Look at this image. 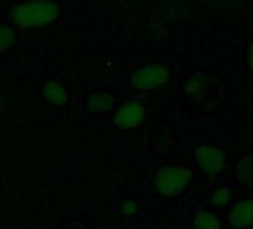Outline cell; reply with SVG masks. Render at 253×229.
Returning a JSON list of instances; mask_svg holds the SVG:
<instances>
[{
	"label": "cell",
	"mask_w": 253,
	"mask_h": 229,
	"mask_svg": "<svg viewBox=\"0 0 253 229\" xmlns=\"http://www.w3.org/2000/svg\"><path fill=\"white\" fill-rule=\"evenodd\" d=\"M247 61H249V66L253 69V42L249 48V54H247Z\"/></svg>",
	"instance_id": "13"
},
{
	"label": "cell",
	"mask_w": 253,
	"mask_h": 229,
	"mask_svg": "<svg viewBox=\"0 0 253 229\" xmlns=\"http://www.w3.org/2000/svg\"><path fill=\"white\" fill-rule=\"evenodd\" d=\"M229 199H231V192H229V189L220 188V189H217L216 192H213V195H211V198H210V202H211L214 207H223L225 204H228Z\"/></svg>",
	"instance_id": "12"
},
{
	"label": "cell",
	"mask_w": 253,
	"mask_h": 229,
	"mask_svg": "<svg viewBox=\"0 0 253 229\" xmlns=\"http://www.w3.org/2000/svg\"><path fill=\"white\" fill-rule=\"evenodd\" d=\"M195 159L203 173L214 177L225 167V153L211 145H200L195 149Z\"/></svg>",
	"instance_id": "4"
},
{
	"label": "cell",
	"mask_w": 253,
	"mask_h": 229,
	"mask_svg": "<svg viewBox=\"0 0 253 229\" xmlns=\"http://www.w3.org/2000/svg\"><path fill=\"white\" fill-rule=\"evenodd\" d=\"M43 97L55 104V106H64L69 100V95H67V91L64 89V86H61L58 82H48L43 85Z\"/></svg>",
	"instance_id": "8"
},
{
	"label": "cell",
	"mask_w": 253,
	"mask_h": 229,
	"mask_svg": "<svg viewBox=\"0 0 253 229\" xmlns=\"http://www.w3.org/2000/svg\"><path fill=\"white\" fill-rule=\"evenodd\" d=\"M115 98L109 92H95L88 97L86 109L92 113H104L109 112L115 106Z\"/></svg>",
	"instance_id": "7"
},
{
	"label": "cell",
	"mask_w": 253,
	"mask_h": 229,
	"mask_svg": "<svg viewBox=\"0 0 253 229\" xmlns=\"http://www.w3.org/2000/svg\"><path fill=\"white\" fill-rule=\"evenodd\" d=\"M191 171L182 167H166L158 171L155 186L163 196H176L189 185Z\"/></svg>",
	"instance_id": "2"
},
{
	"label": "cell",
	"mask_w": 253,
	"mask_h": 229,
	"mask_svg": "<svg viewBox=\"0 0 253 229\" xmlns=\"http://www.w3.org/2000/svg\"><path fill=\"white\" fill-rule=\"evenodd\" d=\"M237 180L253 191V153L246 156L237 167Z\"/></svg>",
	"instance_id": "9"
},
{
	"label": "cell",
	"mask_w": 253,
	"mask_h": 229,
	"mask_svg": "<svg viewBox=\"0 0 253 229\" xmlns=\"http://www.w3.org/2000/svg\"><path fill=\"white\" fill-rule=\"evenodd\" d=\"M170 77V72L161 66V64H149L142 69H139L133 77L131 83L134 88L148 91V89H155L161 85H164Z\"/></svg>",
	"instance_id": "3"
},
{
	"label": "cell",
	"mask_w": 253,
	"mask_h": 229,
	"mask_svg": "<svg viewBox=\"0 0 253 229\" xmlns=\"http://www.w3.org/2000/svg\"><path fill=\"white\" fill-rule=\"evenodd\" d=\"M15 42V32L8 26H0V52L6 51Z\"/></svg>",
	"instance_id": "11"
},
{
	"label": "cell",
	"mask_w": 253,
	"mask_h": 229,
	"mask_svg": "<svg viewBox=\"0 0 253 229\" xmlns=\"http://www.w3.org/2000/svg\"><path fill=\"white\" fill-rule=\"evenodd\" d=\"M194 229H220V222L213 213L200 211L194 217Z\"/></svg>",
	"instance_id": "10"
},
{
	"label": "cell",
	"mask_w": 253,
	"mask_h": 229,
	"mask_svg": "<svg viewBox=\"0 0 253 229\" xmlns=\"http://www.w3.org/2000/svg\"><path fill=\"white\" fill-rule=\"evenodd\" d=\"M57 15V3L49 0H32L12 9L11 20L21 27H41L52 23Z\"/></svg>",
	"instance_id": "1"
},
{
	"label": "cell",
	"mask_w": 253,
	"mask_h": 229,
	"mask_svg": "<svg viewBox=\"0 0 253 229\" xmlns=\"http://www.w3.org/2000/svg\"><path fill=\"white\" fill-rule=\"evenodd\" d=\"M228 219L232 226L243 229L253 225V198L237 201L228 213Z\"/></svg>",
	"instance_id": "6"
},
{
	"label": "cell",
	"mask_w": 253,
	"mask_h": 229,
	"mask_svg": "<svg viewBox=\"0 0 253 229\" xmlns=\"http://www.w3.org/2000/svg\"><path fill=\"white\" fill-rule=\"evenodd\" d=\"M146 110L137 101H126L115 113V124L122 130L137 128L145 121Z\"/></svg>",
	"instance_id": "5"
}]
</instances>
